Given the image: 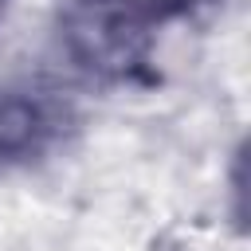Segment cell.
Here are the masks:
<instances>
[{
	"instance_id": "7a4b0ae2",
	"label": "cell",
	"mask_w": 251,
	"mask_h": 251,
	"mask_svg": "<svg viewBox=\"0 0 251 251\" xmlns=\"http://www.w3.org/2000/svg\"><path fill=\"white\" fill-rule=\"evenodd\" d=\"M67 126V110L55 94L31 86H0V165H24L39 157Z\"/></svg>"
},
{
	"instance_id": "6da1fadb",
	"label": "cell",
	"mask_w": 251,
	"mask_h": 251,
	"mask_svg": "<svg viewBox=\"0 0 251 251\" xmlns=\"http://www.w3.org/2000/svg\"><path fill=\"white\" fill-rule=\"evenodd\" d=\"M176 16L173 0H63L59 39L75 67L98 78H129L153 51V31Z\"/></svg>"
},
{
	"instance_id": "3957f363",
	"label": "cell",
	"mask_w": 251,
	"mask_h": 251,
	"mask_svg": "<svg viewBox=\"0 0 251 251\" xmlns=\"http://www.w3.org/2000/svg\"><path fill=\"white\" fill-rule=\"evenodd\" d=\"M0 12H4V0H0Z\"/></svg>"
}]
</instances>
